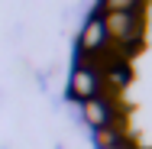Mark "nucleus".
<instances>
[{
    "label": "nucleus",
    "instance_id": "4",
    "mask_svg": "<svg viewBox=\"0 0 152 149\" xmlns=\"http://www.w3.org/2000/svg\"><path fill=\"white\" fill-rule=\"evenodd\" d=\"M104 42H107V32L100 26V20H91V23L84 26V32H81V52H94V49H100Z\"/></svg>",
    "mask_w": 152,
    "mask_h": 149
},
{
    "label": "nucleus",
    "instance_id": "1",
    "mask_svg": "<svg viewBox=\"0 0 152 149\" xmlns=\"http://www.w3.org/2000/svg\"><path fill=\"white\" fill-rule=\"evenodd\" d=\"M100 26L107 32V39H117V42H139V46H142L146 20L139 16V10H133V13H104V16H100Z\"/></svg>",
    "mask_w": 152,
    "mask_h": 149
},
{
    "label": "nucleus",
    "instance_id": "2",
    "mask_svg": "<svg viewBox=\"0 0 152 149\" xmlns=\"http://www.w3.org/2000/svg\"><path fill=\"white\" fill-rule=\"evenodd\" d=\"M97 91H100L97 75L88 71V68H75V75H71V94L78 101H91V97H97Z\"/></svg>",
    "mask_w": 152,
    "mask_h": 149
},
{
    "label": "nucleus",
    "instance_id": "3",
    "mask_svg": "<svg viewBox=\"0 0 152 149\" xmlns=\"http://www.w3.org/2000/svg\"><path fill=\"white\" fill-rule=\"evenodd\" d=\"M84 117L91 126H107L110 120H113V107H110V101H104V97H91V101H84Z\"/></svg>",
    "mask_w": 152,
    "mask_h": 149
},
{
    "label": "nucleus",
    "instance_id": "5",
    "mask_svg": "<svg viewBox=\"0 0 152 149\" xmlns=\"http://www.w3.org/2000/svg\"><path fill=\"white\" fill-rule=\"evenodd\" d=\"M139 10V0H104V13H133Z\"/></svg>",
    "mask_w": 152,
    "mask_h": 149
}]
</instances>
